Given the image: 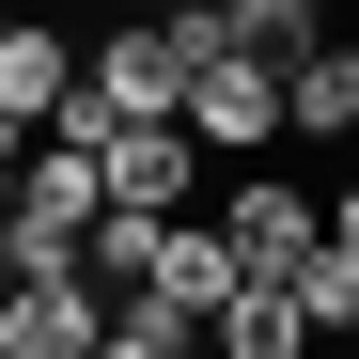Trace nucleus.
Here are the masks:
<instances>
[{
  "label": "nucleus",
  "mask_w": 359,
  "mask_h": 359,
  "mask_svg": "<svg viewBox=\"0 0 359 359\" xmlns=\"http://www.w3.org/2000/svg\"><path fill=\"white\" fill-rule=\"evenodd\" d=\"M281 126L344 156V126H359V47H344V32H313V47L281 63Z\"/></svg>",
  "instance_id": "obj_5"
},
{
  "label": "nucleus",
  "mask_w": 359,
  "mask_h": 359,
  "mask_svg": "<svg viewBox=\"0 0 359 359\" xmlns=\"http://www.w3.org/2000/svg\"><path fill=\"white\" fill-rule=\"evenodd\" d=\"M297 297H313V344H359V250H313Z\"/></svg>",
  "instance_id": "obj_8"
},
{
  "label": "nucleus",
  "mask_w": 359,
  "mask_h": 359,
  "mask_svg": "<svg viewBox=\"0 0 359 359\" xmlns=\"http://www.w3.org/2000/svg\"><path fill=\"white\" fill-rule=\"evenodd\" d=\"M188 126H203L219 156L297 141V126H281V47H203V63H188Z\"/></svg>",
  "instance_id": "obj_2"
},
{
  "label": "nucleus",
  "mask_w": 359,
  "mask_h": 359,
  "mask_svg": "<svg viewBox=\"0 0 359 359\" xmlns=\"http://www.w3.org/2000/svg\"><path fill=\"white\" fill-rule=\"evenodd\" d=\"M94 79V47L79 32H47V16H16L0 32V109H32V126H63V94Z\"/></svg>",
  "instance_id": "obj_4"
},
{
  "label": "nucleus",
  "mask_w": 359,
  "mask_h": 359,
  "mask_svg": "<svg viewBox=\"0 0 359 359\" xmlns=\"http://www.w3.org/2000/svg\"><path fill=\"white\" fill-rule=\"evenodd\" d=\"M344 172H359V126H344Z\"/></svg>",
  "instance_id": "obj_14"
},
{
  "label": "nucleus",
  "mask_w": 359,
  "mask_h": 359,
  "mask_svg": "<svg viewBox=\"0 0 359 359\" xmlns=\"http://www.w3.org/2000/svg\"><path fill=\"white\" fill-rule=\"evenodd\" d=\"M219 359H313V297L297 281H234L219 297Z\"/></svg>",
  "instance_id": "obj_6"
},
{
  "label": "nucleus",
  "mask_w": 359,
  "mask_h": 359,
  "mask_svg": "<svg viewBox=\"0 0 359 359\" xmlns=\"http://www.w3.org/2000/svg\"><path fill=\"white\" fill-rule=\"evenodd\" d=\"M0 32H16V0H0Z\"/></svg>",
  "instance_id": "obj_15"
},
{
  "label": "nucleus",
  "mask_w": 359,
  "mask_h": 359,
  "mask_svg": "<svg viewBox=\"0 0 359 359\" xmlns=\"http://www.w3.org/2000/svg\"><path fill=\"white\" fill-rule=\"evenodd\" d=\"M281 16H297V32H328V16H344V0H281Z\"/></svg>",
  "instance_id": "obj_12"
},
{
  "label": "nucleus",
  "mask_w": 359,
  "mask_h": 359,
  "mask_svg": "<svg viewBox=\"0 0 359 359\" xmlns=\"http://www.w3.org/2000/svg\"><path fill=\"white\" fill-rule=\"evenodd\" d=\"M94 359H172V344H156V328H126V313H109V344H94Z\"/></svg>",
  "instance_id": "obj_10"
},
{
  "label": "nucleus",
  "mask_w": 359,
  "mask_h": 359,
  "mask_svg": "<svg viewBox=\"0 0 359 359\" xmlns=\"http://www.w3.org/2000/svg\"><path fill=\"white\" fill-rule=\"evenodd\" d=\"M328 32H344V47H359V0H344V16H328Z\"/></svg>",
  "instance_id": "obj_13"
},
{
  "label": "nucleus",
  "mask_w": 359,
  "mask_h": 359,
  "mask_svg": "<svg viewBox=\"0 0 359 359\" xmlns=\"http://www.w3.org/2000/svg\"><path fill=\"white\" fill-rule=\"evenodd\" d=\"M94 94L126 109H188V47H172V16H126V32H94Z\"/></svg>",
  "instance_id": "obj_3"
},
{
  "label": "nucleus",
  "mask_w": 359,
  "mask_h": 359,
  "mask_svg": "<svg viewBox=\"0 0 359 359\" xmlns=\"http://www.w3.org/2000/svg\"><path fill=\"white\" fill-rule=\"evenodd\" d=\"M328 250H359V172H344V188H328Z\"/></svg>",
  "instance_id": "obj_11"
},
{
  "label": "nucleus",
  "mask_w": 359,
  "mask_h": 359,
  "mask_svg": "<svg viewBox=\"0 0 359 359\" xmlns=\"http://www.w3.org/2000/svg\"><path fill=\"white\" fill-rule=\"evenodd\" d=\"M156 250H172V219H156V203H109V219L79 234V266H94V281H126V297L156 281Z\"/></svg>",
  "instance_id": "obj_7"
},
{
  "label": "nucleus",
  "mask_w": 359,
  "mask_h": 359,
  "mask_svg": "<svg viewBox=\"0 0 359 359\" xmlns=\"http://www.w3.org/2000/svg\"><path fill=\"white\" fill-rule=\"evenodd\" d=\"M32 141H47L32 109H0V203H16V172H32Z\"/></svg>",
  "instance_id": "obj_9"
},
{
  "label": "nucleus",
  "mask_w": 359,
  "mask_h": 359,
  "mask_svg": "<svg viewBox=\"0 0 359 359\" xmlns=\"http://www.w3.org/2000/svg\"><path fill=\"white\" fill-rule=\"evenodd\" d=\"M219 234H234L250 281H297V266L328 250V203L297 188V172H234V188H219Z\"/></svg>",
  "instance_id": "obj_1"
}]
</instances>
